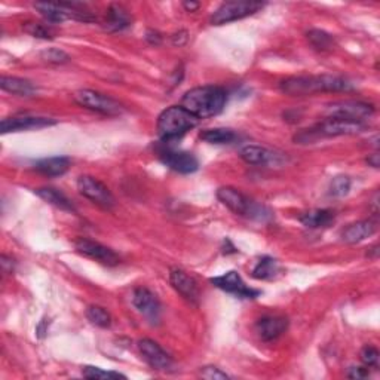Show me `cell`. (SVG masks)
<instances>
[{
  "instance_id": "obj_34",
  "label": "cell",
  "mask_w": 380,
  "mask_h": 380,
  "mask_svg": "<svg viewBox=\"0 0 380 380\" xmlns=\"http://www.w3.org/2000/svg\"><path fill=\"white\" fill-rule=\"evenodd\" d=\"M361 361H363V364L366 367H377L379 364V350L373 346H364L363 350H361Z\"/></svg>"
},
{
  "instance_id": "obj_4",
  "label": "cell",
  "mask_w": 380,
  "mask_h": 380,
  "mask_svg": "<svg viewBox=\"0 0 380 380\" xmlns=\"http://www.w3.org/2000/svg\"><path fill=\"white\" fill-rule=\"evenodd\" d=\"M198 122L199 119L180 104V106H171L160 113L156 122V131L160 138L169 141L193 129Z\"/></svg>"
},
{
  "instance_id": "obj_9",
  "label": "cell",
  "mask_w": 380,
  "mask_h": 380,
  "mask_svg": "<svg viewBox=\"0 0 380 380\" xmlns=\"http://www.w3.org/2000/svg\"><path fill=\"white\" fill-rule=\"evenodd\" d=\"M76 184H78V190L82 196L104 208V210H112V208L115 207L116 199L110 192V189L95 177L81 176Z\"/></svg>"
},
{
  "instance_id": "obj_15",
  "label": "cell",
  "mask_w": 380,
  "mask_h": 380,
  "mask_svg": "<svg viewBox=\"0 0 380 380\" xmlns=\"http://www.w3.org/2000/svg\"><path fill=\"white\" fill-rule=\"evenodd\" d=\"M138 350L146 359V363L155 370H169L173 368L174 361L160 348L158 341L151 339H141L138 341Z\"/></svg>"
},
{
  "instance_id": "obj_40",
  "label": "cell",
  "mask_w": 380,
  "mask_h": 380,
  "mask_svg": "<svg viewBox=\"0 0 380 380\" xmlns=\"http://www.w3.org/2000/svg\"><path fill=\"white\" fill-rule=\"evenodd\" d=\"M367 164L370 167H373V168H379L380 167V155L379 154H373V155H370L367 158Z\"/></svg>"
},
{
  "instance_id": "obj_21",
  "label": "cell",
  "mask_w": 380,
  "mask_h": 380,
  "mask_svg": "<svg viewBox=\"0 0 380 380\" xmlns=\"http://www.w3.org/2000/svg\"><path fill=\"white\" fill-rule=\"evenodd\" d=\"M70 168V159L67 156L43 158L34 162V169L46 177H60L67 173Z\"/></svg>"
},
{
  "instance_id": "obj_14",
  "label": "cell",
  "mask_w": 380,
  "mask_h": 380,
  "mask_svg": "<svg viewBox=\"0 0 380 380\" xmlns=\"http://www.w3.org/2000/svg\"><path fill=\"white\" fill-rule=\"evenodd\" d=\"M54 125H56V120L51 118L21 115V116H11V118L2 119V122H0V129H2V134H8V132L42 129Z\"/></svg>"
},
{
  "instance_id": "obj_35",
  "label": "cell",
  "mask_w": 380,
  "mask_h": 380,
  "mask_svg": "<svg viewBox=\"0 0 380 380\" xmlns=\"http://www.w3.org/2000/svg\"><path fill=\"white\" fill-rule=\"evenodd\" d=\"M199 374H201V377H204L207 380H226V379H229V374H226L224 372H222L220 368H217L214 366L202 367L201 372H199Z\"/></svg>"
},
{
  "instance_id": "obj_5",
  "label": "cell",
  "mask_w": 380,
  "mask_h": 380,
  "mask_svg": "<svg viewBox=\"0 0 380 380\" xmlns=\"http://www.w3.org/2000/svg\"><path fill=\"white\" fill-rule=\"evenodd\" d=\"M367 125L364 122L345 119V118H327L319 122L317 127L303 131L296 137V141L312 142L321 137H341V136H357L364 132Z\"/></svg>"
},
{
  "instance_id": "obj_16",
  "label": "cell",
  "mask_w": 380,
  "mask_h": 380,
  "mask_svg": "<svg viewBox=\"0 0 380 380\" xmlns=\"http://www.w3.org/2000/svg\"><path fill=\"white\" fill-rule=\"evenodd\" d=\"M160 160L176 173L193 174L199 168V160L190 151L183 150H164L160 154Z\"/></svg>"
},
{
  "instance_id": "obj_27",
  "label": "cell",
  "mask_w": 380,
  "mask_h": 380,
  "mask_svg": "<svg viewBox=\"0 0 380 380\" xmlns=\"http://www.w3.org/2000/svg\"><path fill=\"white\" fill-rule=\"evenodd\" d=\"M201 140L208 145H231L237 136L233 129L229 128H211L201 132Z\"/></svg>"
},
{
  "instance_id": "obj_41",
  "label": "cell",
  "mask_w": 380,
  "mask_h": 380,
  "mask_svg": "<svg viewBox=\"0 0 380 380\" xmlns=\"http://www.w3.org/2000/svg\"><path fill=\"white\" fill-rule=\"evenodd\" d=\"M183 8L187 12H195L199 8H201V3L199 2H183Z\"/></svg>"
},
{
  "instance_id": "obj_12",
  "label": "cell",
  "mask_w": 380,
  "mask_h": 380,
  "mask_svg": "<svg viewBox=\"0 0 380 380\" xmlns=\"http://www.w3.org/2000/svg\"><path fill=\"white\" fill-rule=\"evenodd\" d=\"M210 282L214 285V287L220 288L229 294H233V296L240 299H255L260 294L259 290L250 288L249 285L242 281L241 275L236 271H229L220 275V277H214L210 279Z\"/></svg>"
},
{
  "instance_id": "obj_7",
  "label": "cell",
  "mask_w": 380,
  "mask_h": 380,
  "mask_svg": "<svg viewBox=\"0 0 380 380\" xmlns=\"http://www.w3.org/2000/svg\"><path fill=\"white\" fill-rule=\"evenodd\" d=\"M263 2H254V0H233L218 6L210 17L213 25H224L237 20H242L250 15H254L263 9Z\"/></svg>"
},
{
  "instance_id": "obj_18",
  "label": "cell",
  "mask_w": 380,
  "mask_h": 380,
  "mask_svg": "<svg viewBox=\"0 0 380 380\" xmlns=\"http://www.w3.org/2000/svg\"><path fill=\"white\" fill-rule=\"evenodd\" d=\"M169 282L173 285V288L182 296L184 300H187L192 305H198L199 303V288L196 281L189 277V275L182 271L173 268L169 271Z\"/></svg>"
},
{
  "instance_id": "obj_42",
  "label": "cell",
  "mask_w": 380,
  "mask_h": 380,
  "mask_svg": "<svg viewBox=\"0 0 380 380\" xmlns=\"http://www.w3.org/2000/svg\"><path fill=\"white\" fill-rule=\"evenodd\" d=\"M367 255H368V257H370V259H376V257H377V255H379V245H377V244H376V245H373V246H372V249H370V250H368Z\"/></svg>"
},
{
  "instance_id": "obj_22",
  "label": "cell",
  "mask_w": 380,
  "mask_h": 380,
  "mask_svg": "<svg viewBox=\"0 0 380 380\" xmlns=\"http://www.w3.org/2000/svg\"><path fill=\"white\" fill-rule=\"evenodd\" d=\"M132 23V18L128 14V11L120 5H110L106 14V20H104L103 25L107 32H122L128 28Z\"/></svg>"
},
{
  "instance_id": "obj_23",
  "label": "cell",
  "mask_w": 380,
  "mask_h": 380,
  "mask_svg": "<svg viewBox=\"0 0 380 380\" xmlns=\"http://www.w3.org/2000/svg\"><path fill=\"white\" fill-rule=\"evenodd\" d=\"M0 88L12 95H18V97H33L37 92L34 83L27 79L12 78V76H2V79H0Z\"/></svg>"
},
{
  "instance_id": "obj_37",
  "label": "cell",
  "mask_w": 380,
  "mask_h": 380,
  "mask_svg": "<svg viewBox=\"0 0 380 380\" xmlns=\"http://www.w3.org/2000/svg\"><path fill=\"white\" fill-rule=\"evenodd\" d=\"M171 41H173V45H176V46H183L189 41V33L184 32V30L178 32V33L173 34V37H171Z\"/></svg>"
},
{
  "instance_id": "obj_8",
  "label": "cell",
  "mask_w": 380,
  "mask_h": 380,
  "mask_svg": "<svg viewBox=\"0 0 380 380\" xmlns=\"http://www.w3.org/2000/svg\"><path fill=\"white\" fill-rule=\"evenodd\" d=\"M73 100L76 101V104H79L81 107L101 113V115L106 116H118L120 113H123V106L119 101L94 89L76 91L73 94Z\"/></svg>"
},
{
  "instance_id": "obj_39",
  "label": "cell",
  "mask_w": 380,
  "mask_h": 380,
  "mask_svg": "<svg viewBox=\"0 0 380 380\" xmlns=\"http://www.w3.org/2000/svg\"><path fill=\"white\" fill-rule=\"evenodd\" d=\"M2 268L5 273H12L14 271V260L6 257V255H2Z\"/></svg>"
},
{
  "instance_id": "obj_31",
  "label": "cell",
  "mask_w": 380,
  "mask_h": 380,
  "mask_svg": "<svg viewBox=\"0 0 380 380\" xmlns=\"http://www.w3.org/2000/svg\"><path fill=\"white\" fill-rule=\"evenodd\" d=\"M82 374L83 377L91 379V380H104V379H127L125 374H120L118 372H106L100 367H92L87 366L82 368Z\"/></svg>"
},
{
  "instance_id": "obj_28",
  "label": "cell",
  "mask_w": 380,
  "mask_h": 380,
  "mask_svg": "<svg viewBox=\"0 0 380 380\" xmlns=\"http://www.w3.org/2000/svg\"><path fill=\"white\" fill-rule=\"evenodd\" d=\"M308 41L317 51H330L335 46L332 36L324 30H318V28H313V30L308 32Z\"/></svg>"
},
{
  "instance_id": "obj_3",
  "label": "cell",
  "mask_w": 380,
  "mask_h": 380,
  "mask_svg": "<svg viewBox=\"0 0 380 380\" xmlns=\"http://www.w3.org/2000/svg\"><path fill=\"white\" fill-rule=\"evenodd\" d=\"M217 198L224 207L229 208L232 213L237 215L253 218V220L257 222H268L272 218V211L268 207L253 201V199L245 196L235 187H220L217 190Z\"/></svg>"
},
{
  "instance_id": "obj_20",
  "label": "cell",
  "mask_w": 380,
  "mask_h": 380,
  "mask_svg": "<svg viewBox=\"0 0 380 380\" xmlns=\"http://www.w3.org/2000/svg\"><path fill=\"white\" fill-rule=\"evenodd\" d=\"M377 231V223L373 220H361L349 224L346 229L341 232V240L346 244H359L366 241L367 237L373 236Z\"/></svg>"
},
{
  "instance_id": "obj_33",
  "label": "cell",
  "mask_w": 380,
  "mask_h": 380,
  "mask_svg": "<svg viewBox=\"0 0 380 380\" xmlns=\"http://www.w3.org/2000/svg\"><path fill=\"white\" fill-rule=\"evenodd\" d=\"M41 56L43 61L50 64H65L70 61V55L63 50H59V48H48V50L42 51Z\"/></svg>"
},
{
  "instance_id": "obj_32",
  "label": "cell",
  "mask_w": 380,
  "mask_h": 380,
  "mask_svg": "<svg viewBox=\"0 0 380 380\" xmlns=\"http://www.w3.org/2000/svg\"><path fill=\"white\" fill-rule=\"evenodd\" d=\"M352 182L348 176H337L331 180L330 184V193L336 198H344L349 193Z\"/></svg>"
},
{
  "instance_id": "obj_36",
  "label": "cell",
  "mask_w": 380,
  "mask_h": 380,
  "mask_svg": "<svg viewBox=\"0 0 380 380\" xmlns=\"http://www.w3.org/2000/svg\"><path fill=\"white\" fill-rule=\"evenodd\" d=\"M370 376V372H368V367H350L349 372H348V377L349 379H367Z\"/></svg>"
},
{
  "instance_id": "obj_26",
  "label": "cell",
  "mask_w": 380,
  "mask_h": 380,
  "mask_svg": "<svg viewBox=\"0 0 380 380\" xmlns=\"http://www.w3.org/2000/svg\"><path fill=\"white\" fill-rule=\"evenodd\" d=\"M279 264L278 262L272 259V257H262L257 264L254 266V269L251 272V277L254 279H260V281H269L277 278V275L279 273Z\"/></svg>"
},
{
  "instance_id": "obj_30",
  "label": "cell",
  "mask_w": 380,
  "mask_h": 380,
  "mask_svg": "<svg viewBox=\"0 0 380 380\" xmlns=\"http://www.w3.org/2000/svg\"><path fill=\"white\" fill-rule=\"evenodd\" d=\"M24 32L37 39H54L55 32L51 24H42V23H27L24 24Z\"/></svg>"
},
{
  "instance_id": "obj_1",
  "label": "cell",
  "mask_w": 380,
  "mask_h": 380,
  "mask_svg": "<svg viewBox=\"0 0 380 380\" xmlns=\"http://www.w3.org/2000/svg\"><path fill=\"white\" fill-rule=\"evenodd\" d=\"M279 89L291 97H305L317 92H349L354 83L339 76H294L279 83Z\"/></svg>"
},
{
  "instance_id": "obj_10",
  "label": "cell",
  "mask_w": 380,
  "mask_h": 380,
  "mask_svg": "<svg viewBox=\"0 0 380 380\" xmlns=\"http://www.w3.org/2000/svg\"><path fill=\"white\" fill-rule=\"evenodd\" d=\"M240 158L249 165H263V167H284L287 164V155L268 147L250 145L241 149Z\"/></svg>"
},
{
  "instance_id": "obj_19",
  "label": "cell",
  "mask_w": 380,
  "mask_h": 380,
  "mask_svg": "<svg viewBox=\"0 0 380 380\" xmlns=\"http://www.w3.org/2000/svg\"><path fill=\"white\" fill-rule=\"evenodd\" d=\"M288 328V319L284 317L268 315L255 322V331L263 341H272L282 336Z\"/></svg>"
},
{
  "instance_id": "obj_2",
  "label": "cell",
  "mask_w": 380,
  "mask_h": 380,
  "mask_svg": "<svg viewBox=\"0 0 380 380\" xmlns=\"http://www.w3.org/2000/svg\"><path fill=\"white\" fill-rule=\"evenodd\" d=\"M226 100L227 94L223 88L205 85L187 91L182 98V106L201 120L218 115L224 109Z\"/></svg>"
},
{
  "instance_id": "obj_11",
  "label": "cell",
  "mask_w": 380,
  "mask_h": 380,
  "mask_svg": "<svg viewBox=\"0 0 380 380\" xmlns=\"http://www.w3.org/2000/svg\"><path fill=\"white\" fill-rule=\"evenodd\" d=\"M330 118H345V119H352L363 122L364 119L372 118L374 115L376 109L372 104L364 103V101H339L332 103L331 106L327 109Z\"/></svg>"
},
{
  "instance_id": "obj_17",
  "label": "cell",
  "mask_w": 380,
  "mask_h": 380,
  "mask_svg": "<svg viewBox=\"0 0 380 380\" xmlns=\"http://www.w3.org/2000/svg\"><path fill=\"white\" fill-rule=\"evenodd\" d=\"M132 305L141 313L142 317H146L151 324H158L160 319V303L156 299L154 293L147 288H137L132 293Z\"/></svg>"
},
{
  "instance_id": "obj_25",
  "label": "cell",
  "mask_w": 380,
  "mask_h": 380,
  "mask_svg": "<svg viewBox=\"0 0 380 380\" xmlns=\"http://www.w3.org/2000/svg\"><path fill=\"white\" fill-rule=\"evenodd\" d=\"M335 213L331 210H312L300 215V223L308 227V229H321V227H328L335 222Z\"/></svg>"
},
{
  "instance_id": "obj_24",
  "label": "cell",
  "mask_w": 380,
  "mask_h": 380,
  "mask_svg": "<svg viewBox=\"0 0 380 380\" xmlns=\"http://www.w3.org/2000/svg\"><path fill=\"white\" fill-rule=\"evenodd\" d=\"M34 193L41 199H43L45 202L60 208V210H63V211H69V213L76 211L70 199L64 193H61L60 190H56L54 187H39L34 190Z\"/></svg>"
},
{
  "instance_id": "obj_38",
  "label": "cell",
  "mask_w": 380,
  "mask_h": 380,
  "mask_svg": "<svg viewBox=\"0 0 380 380\" xmlns=\"http://www.w3.org/2000/svg\"><path fill=\"white\" fill-rule=\"evenodd\" d=\"M146 41L150 45H159L160 42H162V36H160V33H158L155 30H149L146 33Z\"/></svg>"
},
{
  "instance_id": "obj_13",
  "label": "cell",
  "mask_w": 380,
  "mask_h": 380,
  "mask_svg": "<svg viewBox=\"0 0 380 380\" xmlns=\"http://www.w3.org/2000/svg\"><path fill=\"white\" fill-rule=\"evenodd\" d=\"M74 249L78 253L83 254L85 257H89L106 266H116L120 262L119 255L112 249H109V246L87 240V237H78V240L74 241Z\"/></svg>"
},
{
  "instance_id": "obj_6",
  "label": "cell",
  "mask_w": 380,
  "mask_h": 380,
  "mask_svg": "<svg viewBox=\"0 0 380 380\" xmlns=\"http://www.w3.org/2000/svg\"><path fill=\"white\" fill-rule=\"evenodd\" d=\"M34 9H37L50 24H59L67 20H76L83 23L95 21V17H92L91 12H88L87 9L78 3L37 2L34 3Z\"/></svg>"
},
{
  "instance_id": "obj_29",
  "label": "cell",
  "mask_w": 380,
  "mask_h": 380,
  "mask_svg": "<svg viewBox=\"0 0 380 380\" xmlns=\"http://www.w3.org/2000/svg\"><path fill=\"white\" fill-rule=\"evenodd\" d=\"M87 318L89 319L91 324L97 326L100 328H107L112 324V317L110 313L97 305H92L87 309Z\"/></svg>"
}]
</instances>
